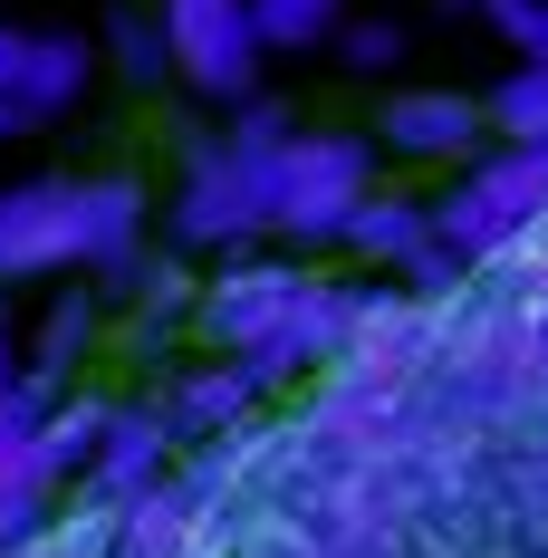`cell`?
Instances as JSON below:
<instances>
[{
  "label": "cell",
  "mask_w": 548,
  "mask_h": 558,
  "mask_svg": "<svg viewBox=\"0 0 548 558\" xmlns=\"http://www.w3.org/2000/svg\"><path fill=\"white\" fill-rule=\"evenodd\" d=\"M155 251V183L125 165L0 183V289L29 279H125Z\"/></svg>",
  "instance_id": "6da1fadb"
},
{
  "label": "cell",
  "mask_w": 548,
  "mask_h": 558,
  "mask_svg": "<svg viewBox=\"0 0 548 558\" xmlns=\"http://www.w3.org/2000/svg\"><path fill=\"white\" fill-rule=\"evenodd\" d=\"M289 135H299V116L279 97H251V107H231L221 135H193L183 165H173V193H165L173 251H212V260L260 251V231H270V173H279Z\"/></svg>",
  "instance_id": "7a4b0ae2"
},
{
  "label": "cell",
  "mask_w": 548,
  "mask_h": 558,
  "mask_svg": "<svg viewBox=\"0 0 548 558\" xmlns=\"http://www.w3.org/2000/svg\"><path fill=\"white\" fill-rule=\"evenodd\" d=\"M442 251L462 270H500L510 251H529L548 231V145H500V155H472L452 173V193H434Z\"/></svg>",
  "instance_id": "3957f363"
},
{
  "label": "cell",
  "mask_w": 548,
  "mask_h": 558,
  "mask_svg": "<svg viewBox=\"0 0 548 558\" xmlns=\"http://www.w3.org/2000/svg\"><path fill=\"white\" fill-rule=\"evenodd\" d=\"M376 193V135L356 125H299L270 173V231L279 241H346V222Z\"/></svg>",
  "instance_id": "277c9868"
},
{
  "label": "cell",
  "mask_w": 548,
  "mask_h": 558,
  "mask_svg": "<svg viewBox=\"0 0 548 558\" xmlns=\"http://www.w3.org/2000/svg\"><path fill=\"white\" fill-rule=\"evenodd\" d=\"M97 97V39L58 20H0V145L49 135Z\"/></svg>",
  "instance_id": "5b68a950"
},
{
  "label": "cell",
  "mask_w": 548,
  "mask_h": 558,
  "mask_svg": "<svg viewBox=\"0 0 548 558\" xmlns=\"http://www.w3.org/2000/svg\"><path fill=\"white\" fill-rule=\"evenodd\" d=\"M308 260H289V251H231L221 270H203V299H193V337L212 347V356H270L279 328L299 318V299H308Z\"/></svg>",
  "instance_id": "8992f818"
},
{
  "label": "cell",
  "mask_w": 548,
  "mask_h": 558,
  "mask_svg": "<svg viewBox=\"0 0 548 558\" xmlns=\"http://www.w3.org/2000/svg\"><path fill=\"white\" fill-rule=\"evenodd\" d=\"M165 20L173 77L212 107H251L260 97V29H251V0H155Z\"/></svg>",
  "instance_id": "52a82bcc"
},
{
  "label": "cell",
  "mask_w": 548,
  "mask_h": 558,
  "mask_svg": "<svg viewBox=\"0 0 548 558\" xmlns=\"http://www.w3.org/2000/svg\"><path fill=\"white\" fill-rule=\"evenodd\" d=\"M337 251H356L366 270H385L394 289H414V299H442L452 279H462V260L442 251V222H434V203L424 193H366V213L346 222V241Z\"/></svg>",
  "instance_id": "ba28073f"
},
{
  "label": "cell",
  "mask_w": 548,
  "mask_h": 558,
  "mask_svg": "<svg viewBox=\"0 0 548 558\" xmlns=\"http://www.w3.org/2000/svg\"><path fill=\"white\" fill-rule=\"evenodd\" d=\"M482 135H491V107L472 97V87H394L376 107V155L394 165H472L482 155Z\"/></svg>",
  "instance_id": "9c48e42d"
},
{
  "label": "cell",
  "mask_w": 548,
  "mask_h": 558,
  "mask_svg": "<svg viewBox=\"0 0 548 558\" xmlns=\"http://www.w3.org/2000/svg\"><path fill=\"white\" fill-rule=\"evenodd\" d=\"M155 404H165L173 444L212 452V444L251 434V424L270 414V386H260V376H251L241 356H193V366H173L165 386H155Z\"/></svg>",
  "instance_id": "30bf717a"
},
{
  "label": "cell",
  "mask_w": 548,
  "mask_h": 558,
  "mask_svg": "<svg viewBox=\"0 0 548 558\" xmlns=\"http://www.w3.org/2000/svg\"><path fill=\"white\" fill-rule=\"evenodd\" d=\"M49 386H20L0 395V549H29L39 530L58 520V482H49V462H39V424H49Z\"/></svg>",
  "instance_id": "8fae6325"
},
{
  "label": "cell",
  "mask_w": 548,
  "mask_h": 558,
  "mask_svg": "<svg viewBox=\"0 0 548 558\" xmlns=\"http://www.w3.org/2000/svg\"><path fill=\"white\" fill-rule=\"evenodd\" d=\"M173 424H165V404L155 395H115L107 404V444H97V462H87V501H155L173 482Z\"/></svg>",
  "instance_id": "7c38bea8"
},
{
  "label": "cell",
  "mask_w": 548,
  "mask_h": 558,
  "mask_svg": "<svg viewBox=\"0 0 548 558\" xmlns=\"http://www.w3.org/2000/svg\"><path fill=\"white\" fill-rule=\"evenodd\" d=\"M107 337H115L107 289H97V279H58L49 308H39V328H29V386L68 395L87 366H97V356H107Z\"/></svg>",
  "instance_id": "4fadbf2b"
},
{
  "label": "cell",
  "mask_w": 548,
  "mask_h": 558,
  "mask_svg": "<svg viewBox=\"0 0 548 558\" xmlns=\"http://www.w3.org/2000/svg\"><path fill=\"white\" fill-rule=\"evenodd\" d=\"M107 386H68L49 404V424H39V462H49V482L58 492H77L87 482V462H97V444H107Z\"/></svg>",
  "instance_id": "5bb4252c"
},
{
  "label": "cell",
  "mask_w": 548,
  "mask_h": 558,
  "mask_svg": "<svg viewBox=\"0 0 548 558\" xmlns=\"http://www.w3.org/2000/svg\"><path fill=\"white\" fill-rule=\"evenodd\" d=\"M356 20V0H251V29H260V58H308L337 49V29Z\"/></svg>",
  "instance_id": "9a60e30c"
},
{
  "label": "cell",
  "mask_w": 548,
  "mask_h": 558,
  "mask_svg": "<svg viewBox=\"0 0 548 558\" xmlns=\"http://www.w3.org/2000/svg\"><path fill=\"white\" fill-rule=\"evenodd\" d=\"M97 68H107L115 87H165V77H173L165 20H155V10H115L107 29H97Z\"/></svg>",
  "instance_id": "2e32d148"
},
{
  "label": "cell",
  "mask_w": 548,
  "mask_h": 558,
  "mask_svg": "<svg viewBox=\"0 0 548 558\" xmlns=\"http://www.w3.org/2000/svg\"><path fill=\"white\" fill-rule=\"evenodd\" d=\"M482 107H491V135H500V145H548V68H539V58H520Z\"/></svg>",
  "instance_id": "e0dca14e"
},
{
  "label": "cell",
  "mask_w": 548,
  "mask_h": 558,
  "mask_svg": "<svg viewBox=\"0 0 548 558\" xmlns=\"http://www.w3.org/2000/svg\"><path fill=\"white\" fill-rule=\"evenodd\" d=\"M404 49H414V39H404V20H385V10H366V20L337 29V68H346V77H394Z\"/></svg>",
  "instance_id": "ac0fdd59"
},
{
  "label": "cell",
  "mask_w": 548,
  "mask_h": 558,
  "mask_svg": "<svg viewBox=\"0 0 548 558\" xmlns=\"http://www.w3.org/2000/svg\"><path fill=\"white\" fill-rule=\"evenodd\" d=\"M491 29H500V39H510L520 58H539V68H548V0H500V10H491Z\"/></svg>",
  "instance_id": "d6986e66"
},
{
  "label": "cell",
  "mask_w": 548,
  "mask_h": 558,
  "mask_svg": "<svg viewBox=\"0 0 548 558\" xmlns=\"http://www.w3.org/2000/svg\"><path fill=\"white\" fill-rule=\"evenodd\" d=\"M20 376H29V337H20V318L0 308V395L20 386Z\"/></svg>",
  "instance_id": "ffe728a7"
},
{
  "label": "cell",
  "mask_w": 548,
  "mask_h": 558,
  "mask_svg": "<svg viewBox=\"0 0 548 558\" xmlns=\"http://www.w3.org/2000/svg\"><path fill=\"white\" fill-rule=\"evenodd\" d=\"M442 10H452V20H491L500 0H442Z\"/></svg>",
  "instance_id": "44dd1931"
},
{
  "label": "cell",
  "mask_w": 548,
  "mask_h": 558,
  "mask_svg": "<svg viewBox=\"0 0 548 558\" xmlns=\"http://www.w3.org/2000/svg\"><path fill=\"white\" fill-rule=\"evenodd\" d=\"M0 558H58V549H49V530H39V539H29V549H0Z\"/></svg>",
  "instance_id": "7402d4cb"
}]
</instances>
